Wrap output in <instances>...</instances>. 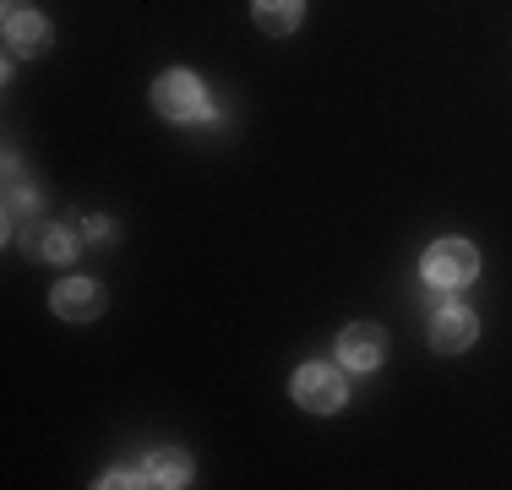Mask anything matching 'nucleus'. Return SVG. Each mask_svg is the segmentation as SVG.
Returning a JSON list of instances; mask_svg holds the SVG:
<instances>
[{
	"label": "nucleus",
	"instance_id": "f257e3e1",
	"mask_svg": "<svg viewBox=\"0 0 512 490\" xmlns=\"http://www.w3.org/2000/svg\"><path fill=\"white\" fill-rule=\"evenodd\" d=\"M153 109L169 120H202L207 115V98H202V82L191 71H164L153 82Z\"/></svg>",
	"mask_w": 512,
	"mask_h": 490
},
{
	"label": "nucleus",
	"instance_id": "f03ea898",
	"mask_svg": "<svg viewBox=\"0 0 512 490\" xmlns=\"http://www.w3.org/2000/svg\"><path fill=\"white\" fill-rule=\"evenodd\" d=\"M344 376L333 371V365H322V360H311V365H300L295 371V403L300 409H311V414H333V409H344Z\"/></svg>",
	"mask_w": 512,
	"mask_h": 490
},
{
	"label": "nucleus",
	"instance_id": "7ed1b4c3",
	"mask_svg": "<svg viewBox=\"0 0 512 490\" xmlns=\"http://www.w3.org/2000/svg\"><path fill=\"white\" fill-rule=\"evenodd\" d=\"M474 273H480V256H474L469 240H436L431 251H425V278H431L436 289H458V284H469Z\"/></svg>",
	"mask_w": 512,
	"mask_h": 490
},
{
	"label": "nucleus",
	"instance_id": "20e7f679",
	"mask_svg": "<svg viewBox=\"0 0 512 490\" xmlns=\"http://www.w3.org/2000/svg\"><path fill=\"white\" fill-rule=\"evenodd\" d=\"M382 354H387V338L376 322H349L344 333H338V360L355 365V371H376Z\"/></svg>",
	"mask_w": 512,
	"mask_h": 490
},
{
	"label": "nucleus",
	"instance_id": "39448f33",
	"mask_svg": "<svg viewBox=\"0 0 512 490\" xmlns=\"http://www.w3.org/2000/svg\"><path fill=\"white\" fill-rule=\"evenodd\" d=\"M55 316H66V322H93V316L104 311V289L88 284V278H66L55 294H50Z\"/></svg>",
	"mask_w": 512,
	"mask_h": 490
},
{
	"label": "nucleus",
	"instance_id": "423d86ee",
	"mask_svg": "<svg viewBox=\"0 0 512 490\" xmlns=\"http://www.w3.org/2000/svg\"><path fill=\"white\" fill-rule=\"evenodd\" d=\"M474 333H480V322H474L463 305H442V311L431 316V343H436V349H447V354L469 349Z\"/></svg>",
	"mask_w": 512,
	"mask_h": 490
},
{
	"label": "nucleus",
	"instance_id": "0eeeda50",
	"mask_svg": "<svg viewBox=\"0 0 512 490\" xmlns=\"http://www.w3.org/2000/svg\"><path fill=\"white\" fill-rule=\"evenodd\" d=\"M6 44L11 55H44L50 49V22L39 11H6Z\"/></svg>",
	"mask_w": 512,
	"mask_h": 490
},
{
	"label": "nucleus",
	"instance_id": "6e6552de",
	"mask_svg": "<svg viewBox=\"0 0 512 490\" xmlns=\"http://www.w3.org/2000/svg\"><path fill=\"white\" fill-rule=\"evenodd\" d=\"M28 251L39 256V262H71V251H77V235L60 224H33L28 229Z\"/></svg>",
	"mask_w": 512,
	"mask_h": 490
},
{
	"label": "nucleus",
	"instance_id": "1a4fd4ad",
	"mask_svg": "<svg viewBox=\"0 0 512 490\" xmlns=\"http://www.w3.org/2000/svg\"><path fill=\"white\" fill-rule=\"evenodd\" d=\"M300 11H306V0H256V28L284 39V33L300 28Z\"/></svg>",
	"mask_w": 512,
	"mask_h": 490
},
{
	"label": "nucleus",
	"instance_id": "9d476101",
	"mask_svg": "<svg viewBox=\"0 0 512 490\" xmlns=\"http://www.w3.org/2000/svg\"><path fill=\"white\" fill-rule=\"evenodd\" d=\"M191 480V458L180 447H158V452H148V485H186Z\"/></svg>",
	"mask_w": 512,
	"mask_h": 490
},
{
	"label": "nucleus",
	"instance_id": "9b49d317",
	"mask_svg": "<svg viewBox=\"0 0 512 490\" xmlns=\"http://www.w3.org/2000/svg\"><path fill=\"white\" fill-rule=\"evenodd\" d=\"M22 213H33V196L22 191V180H17V175H11V196H6V218H11V224H17Z\"/></svg>",
	"mask_w": 512,
	"mask_h": 490
},
{
	"label": "nucleus",
	"instance_id": "f8f14e48",
	"mask_svg": "<svg viewBox=\"0 0 512 490\" xmlns=\"http://www.w3.org/2000/svg\"><path fill=\"white\" fill-rule=\"evenodd\" d=\"M104 485H148V480H142V474H131V469H115Z\"/></svg>",
	"mask_w": 512,
	"mask_h": 490
},
{
	"label": "nucleus",
	"instance_id": "ddd939ff",
	"mask_svg": "<svg viewBox=\"0 0 512 490\" xmlns=\"http://www.w3.org/2000/svg\"><path fill=\"white\" fill-rule=\"evenodd\" d=\"M6 11H28V6H22V0H6Z\"/></svg>",
	"mask_w": 512,
	"mask_h": 490
}]
</instances>
